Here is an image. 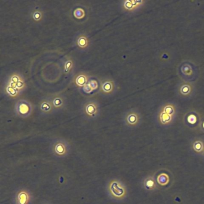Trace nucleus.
Returning a JSON list of instances; mask_svg holds the SVG:
<instances>
[{
	"mask_svg": "<svg viewBox=\"0 0 204 204\" xmlns=\"http://www.w3.org/2000/svg\"><path fill=\"white\" fill-rule=\"evenodd\" d=\"M15 113L21 118H27L30 116L33 111L32 104L26 99H19L15 105Z\"/></svg>",
	"mask_w": 204,
	"mask_h": 204,
	"instance_id": "nucleus-1",
	"label": "nucleus"
},
{
	"mask_svg": "<svg viewBox=\"0 0 204 204\" xmlns=\"http://www.w3.org/2000/svg\"><path fill=\"white\" fill-rule=\"evenodd\" d=\"M84 112L90 117L95 116L99 111V105L96 101H89L84 107Z\"/></svg>",
	"mask_w": 204,
	"mask_h": 204,
	"instance_id": "nucleus-2",
	"label": "nucleus"
},
{
	"mask_svg": "<svg viewBox=\"0 0 204 204\" xmlns=\"http://www.w3.org/2000/svg\"><path fill=\"white\" fill-rule=\"evenodd\" d=\"M180 71L185 78L189 79L194 76V68L190 62H184L181 66Z\"/></svg>",
	"mask_w": 204,
	"mask_h": 204,
	"instance_id": "nucleus-3",
	"label": "nucleus"
},
{
	"mask_svg": "<svg viewBox=\"0 0 204 204\" xmlns=\"http://www.w3.org/2000/svg\"><path fill=\"white\" fill-rule=\"evenodd\" d=\"M114 89V83L111 80H105L101 84V89L104 94H110Z\"/></svg>",
	"mask_w": 204,
	"mask_h": 204,
	"instance_id": "nucleus-4",
	"label": "nucleus"
},
{
	"mask_svg": "<svg viewBox=\"0 0 204 204\" xmlns=\"http://www.w3.org/2000/svg\"><path fill=\"white\" fill-rule=\"evenodd\" d=\"M54 106L53 100L50 99H46L41 101L40 104V109L44 113H50L53 110Z\"/></svg>",
	"mask_w": 204,
	"mask_h": 204,
	"instance_id": "nucleus-5",
	"label": "nucleus"
},
{
	"mask_svg": "<svg viewBox=\"0 0 204 204\" xmlns=\"http://www.w3.org/2000/svg\"><path fill=\"white\" fill-rule=\"evenodd\" d=\"M125 119L128 125H135L139 121V115L135 111H129L126 114Z\"/></svg>",
	"mask_w": 204,
	"mask_h": 204,
	"instance_id": "nucleus-6",
	"label": "nucleus"
},
{
	"mask_svg": "<svg viewBox=\"0 0 204 204\" xmlns=\"http://www.w3.org/2000/svg\"><path fill=\"white\" fill-rule=\"evenodd\" d=\"M142 1H125L123 2L124 9L128 11H133L138 7L141 6Z\"/></svg>",
	"mask_w": 204,
	"mask_h": 204,
	"instance_id": "nucleus-7",
	"label": "nucleus"
},
{
	"mask_svg": "<svg viewBox=\"0 0 204 204\" xmlns=\"http://www.w3.org/2000/svg\"><path fill=\"white\" fill-rule=\"evenodd\" d=\"M88 81H89L88 77L87 76L86 74H84V73L79 74L78 75L76 76L75 78V83L76 85H77L78 86L83 87L86 84L88 83Z\"/></svg>",
	"mask_w": 204,
	"mask_h": 204,
	"instance_id": "nucleus-8",
	"label": "nucleus"
},
{
	"mask_svg": "<svg viewBox=\"0 0 204 204\" xmlns=\"http://www.w3.org/2000/svg\"><path fill=\"white\" fill-rule=\"evenodd\" d=\"M19 91H20L19 90L15 88V87H13L12 86H11L9 84L7 85V86L6 87V93L8 94V95L9 97H11L13 98H15V97H17L19 94Z\"/></svg>",
	"mask_w": 204,
	"mask_h": 204,
	"instance_id": "nucleus-9",
	"label": "nucleus"
},
{
	"mask_svg": "<svg viewBox=\"0 0 204 204\" xmlns=\"http://www.w3.org/2000/svg\"><path fill=\"white\" fill-rule=\"evenodd\" d=\"M77 44L79 46V47L81 49L86 48L89 44L88 39H87L86 36L81 35L78 37L77 39Z\"/></svg>",
	"mask_w": 204,
	"mask_h": 204,
	"instance_id": "nucleus-10",
	"label": "nucleus"
},
{
	"mask_svg": "<svg viewBox=\"0 0 204 204\" xmlns=\"http://www.w3.org/2000/svg\"><path fill=\"white\" fill-rule=\"evenodd\" d=\"M53 104L54 108H61L64 104V99L61 96H57L53 99Z\"/></svg>",
	"mask_w": 204,
	"mask_h": 204,
	"instance_id": "nucleus-11",
	"label": "nucleus"
},
{
	"mask_svg": "<svg viewBox=\"0 0 204 204\" xmlns=\"http://www.w3.org/2000/svg\"><path fill=\"white\" fill-rule=\"evenodd\" d=\"M172 116L166 113L163 111H162L160 115V120L162 123L166 124L169 123L172 120Z\"/></svg>",
	"mask_w": 204,
	"mask_h": 204,
	"instance_id": "nucleus-12",
	"label": "nucleus"
},
{
	"mask_svg": "<svg viewBox=\"0 0 204 204\" xmlns=\"http://www.w3.org/2000/svg\"><path fill=\"white\" fill-rule=\"evenodd\" d=\"M180 91L181 94L183 95L187 96L190 94V92L192 91L191 86L189 84H183L181 86Z\"/></svg>",
	"mask_w": 204,
	"mask_h": 204,
	"instance_id": "nucleus-13",
	"label": "nucleus"
},
{
	"mask_svg": "<svg viewBox=\"0 0 204 204\" xmlns=\"http://www.w3.org/2000/svg\"><path fill=\"white\" fill-rule=\"evenodd\" d=\"M74 15L77 19H81L85 16V12L81 8H77L74 11Z\"/></svg>",
	"mask_w": 204,
	"mask_h": 204,
	"instance_id": "nucleus-14",
	"label": "nucleus"
},
{
	"mask_svg": "<svg viewBox=\"0 0 204 204\" xmlns=\"http://www.w3.org/2000/svg\"><path fill=\"white\" fill-rule=\"evenodd\" d=\"M23 79V77L20 76V74L17 73H14L12 76H10V78L9 79L10 83H17L19 82L20 80Z\"/></svg>",
	"mask_w": 204,
	"mask_h": 204,
	"instance_id": "nucleus-15",
	"label": "nucleus"
},
{
	"mask_svg": "<svg viewBox=\"0 0 204 204\" xmlns=\"http://www.w3.org/2000/svg\"><path fill=\"white\" fill-rule=\"evenodd\" d=\"M164 112H165L166 113L171 115H173L174 113H175V110H174V107L172 105H165L164 107L163 110Z\"/></svg>",
	"mask_w": 204,
	"mask_h": 204,
	"instance_id": "nucleus-16",
	"label": "nucleus"
},
{
	"mask_svg": "<svg viewBox=\"0 0 204 204\" xmlns=\"http://www.w3.org/2000/svg\"><path fill=\"white\" fill-rule=\"evenodd\" d=\"M73 66V61L71 60H67L65 63V65H64V72L65 73H68L70 70L71 69V68Z\"/></svg>",
	"mask_w": 204,
	"mask_h": 204,
	"instance_id": "nucleus-17",
	"label": "nucleus"
},
{
	"mask_svg": "<svg viewBox=\"0 0 204 204\" xmlns=\"http://www.w3.org/2000/svg\"><path fill=\"white\" fill-rule=\"evenodd\" d=\"M33 17L36 21H40L42 17H43V15L42 13L40 11L36 10L33 13Z\"/></svg>",
	"mask_w": 204,
	"mask_h": 204,
	"instance_id": "nucleus-18",
	"label": "nucleus"
},
{
	"mask_svg": "<svg viewBox=\"0 0 204 204\" xmlns=\"http://www.w3.org/2000/svg\"><path fill=\"white\" fill-rule=\"evenodd\" d=\"M168 178L165 174H162L160 176H159L158 181L159 183L162 184H165L168 182Z\"/></svg>",
	"mask_w": 204,
	"mask_h": 204,
	"instance_id": "nucleus-19",
	"label": "nucleus"
},
{
	"mask_svg": "<svg viewBox=\"0 0 204 204\" xmlns=\"http://www.w3.org/2000/svg\"><path fill=\"white\" fill-rule=\"evenodd\" d=\"M88 84L91 87V88L92 89L93 91L97 89L98 87V82L95 80L92 79V80H89Z\"/></svg>",
	"mask_w": 204,
	"mask_h": 204,
	"instance_id": "nucleus-20",
	"label": "nucleus"
},
{
	"mask_svg": "<svg viewBox=\"0 0 204 204\" xmlns=\"http://www.w3.org/2000/svg\"><path fill=\"white\" fill-rule=\"evenodd\" d=\"M25 86H26L25 85V83L23 79H22L19 82H17L16 83V88L18 90L21 91V90H22L24 88V87H25Z\"/></svg>",
	"mask_w": 204,
	"mask_h": 204,
	"instance_id": "nucleus-21",
	"label": "nucleus"
},
{
	"mask_svg": "<svg viewBox=\"0 0 204 204\" xmlns=\"http://www.w3.org/2000/svg\"><path fill=\"white\" fill-rule=\"evenodd\" d=\"M83 91L87 93V94H89L91 92H92L93 91L92 89L91 88V87L89 85V84L87 83V84H86L83 87Z\"/></svg>",
	"mask_w": 204,
	"mask_h": 204,
	"instance_id": "nucleus-22",
	"label": "nucleus"
},
{
	"mask_svg": "<svg viewBox=\"0 0 204 204\" xmlns=\"http://www.w3.org/2000/svg\"><path fill=\"white\" fill-rule=\"evenodd\" d=\"M188 122L190 123L193 124L196 122V117L193 114H190L188 117Z\"/></svg>",
	"mask_w": 204,
	"mask_h": 204,
	"instance_id": "nucleus-23",
	"label": "nucleus"
},
{
	"mask_svg": "<svg viewBox=\"0 0 204 204\" xmlns=\"http://www.w3.org/2000/svg\"><path fill=\"white\" fill-rule=\"evenodd\" d=\"M153 184H153V181L152 180H151L150 183V181H147V183H146V186H149V187L153 186Z\"/></svg>",
	"mask_w": 204,
	"mask_h": 204,
	"instance_id": "nucleus-24",
	"label": "nucleus"
},
{
	"mask_svg": "<svg viewBox=\"0 0 204 204\" xmlns=\"http://www.w3.org/2000/svg\"><path fill=\"white\" fill-rule=\"evenodd\" d=\"M203 128H204V122H203Z\"/></svg>",
	"mask_w": 204,
	"mask_h": 204,
	"instance_id": "nucleus-25",
	"label": "nucleus"
}]
</instances>
